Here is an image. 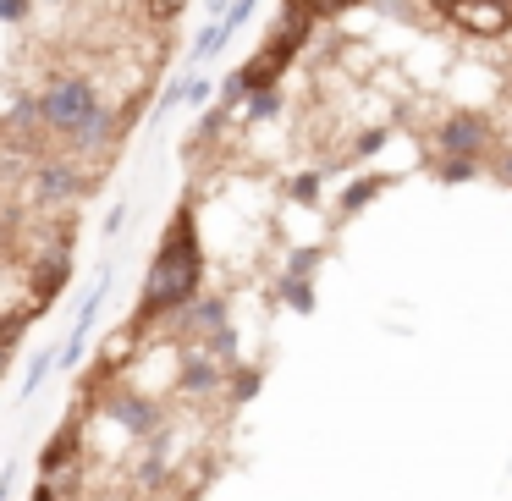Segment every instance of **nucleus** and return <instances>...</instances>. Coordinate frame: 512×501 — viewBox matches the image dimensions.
Here are the masks:
<instances>
[{
    "label": "nucleus",
    "instance_id": "nucleus-15",
    "mask_svg": "<svg viewBox=\"0 0 512 501\" xmlns=\"http://www.w3.org/2000/svg\"><path fill=\"white\" fill-rule=\"evenodd\" d=\"M182 100H188V105H204V100H210V83H204V78H188V83H182Z\"/></svg>",
    "mask_w": 512,
    "mask_h": 501
},
{
    "label": "nucleus",
    "instance_id": "nucleus-12",
    "mask_svg": "<svg viewBox=\"0 0 512 501\" xmlns=\"http://www.w3.org/2000/svg\"><path fill=\"white\" fill-rule=\"evenodd\" d=\"M182 6H188V0H144V12L155 17V23H171V17L182 12Z\"/></svg>",
    "mask_w": 512,
    "mask_h": 501
},
{
    "label": "nucleus",
    "instance_id": "nucleus-18",
    "mask_svg": "<svg viewBox=\"0 0 512 501\" xmlns=\"http://www.w3.org/2000/svg\"><path fill=\"white\" fill-rule=\"evenodd\" d=\"M501 177L512 182V149H507V155H501Z\"/></svg>",
    "mask_w": 512,
    "mask_h": 501
},
{
    "label": "nucleus",
    "instance_id": "nucleus-21",
    "mask_svg": "<svg viewBox=\"0 0 512 501\" xmlns=\"http://www.w3.org/2000/svg\"><path fill=\"white\" fill-rule=\"evenodd\" d=\"M100 501H138V496H100Z\"/></svg>",
    "mask_w": 512,
    "mask_h": 501
},
{
    "label": "nucleus",
    "instance_id": "nucleus-20",
    "mask_svg": "<svg viewBox=\"0 0 512 501\" xmlns=\"http://www.w3.org/2000/svg\"><path fill=\"white\" fill-rule=\"evenodd\" d=\"M34 501H61V496H56V490H50V485H45V490H39V496H34Z\"/></svg>",
    "mask_w": 512,
    "mask_h": 501
},
{
    "label": "nucleus",
    "instance_id": "nucleus-11",
    "mask_svg": "<svg viewBox=\"0 0 512 501\" xmlns=\"http://www.w3.org/2000/svg\"><path fill=\"white\" fill-rule=\"evenodd\" d=\"M50 369H56V353L45 347V353H39L34 364H28V375H23V397H34V391L45 386V375H50Z\"/></svg>",
    "mask_w": 512,
    "mask_h": 501
},
{
    "label": "nucleus",
    "instance_id": "nucleus-8",
    "mask_svg": "<svg viewBox=\"0 0 512 501\" xmlns=\"http://www.w3.org/2000/svg\"><path fill=\"white\" fill-rule=\"evenodd\" d=\"M105 287H111V276H94V287H89V298H83V309H78V320H72V342H67V353H61V364H78L83 358V347H89V325H94V314H100V303H105Z\"/></svg>",
    "mask_w": 512,
    "mask_h": 501
},
{
    "label": "nucleus",
    "instance_id": "nucleus-5",
    "mask_svg": "<svg viewBox=\"0 0 512 501\" xmlns=\"http://www.w3.org/2000/svg\"><path fill=\"white\" fill-rule=\"evenodd\" d=\"M485 144H490V122H485V116H452V122H441V149H446V155L474 160V155H485Z\"/></svg>",
    "mask_w": 512,
    "mask_h": 501
},
{
    "label": "nucleus",
    "instance_id": "nucleus-4",
    "mask_svg": "<svg viewBox=\"0 0 512 501\" xmlns=\"http://www.w3.org/2000/svg\"><path fill=\"white\" fill-rule=\"evenodd\" d=\"M105 419H116L127 435H155L160 430V413L149 397H138L133 386H116L111 397H105Z\"/></svg>",
    "mask_w": 512,
    "mask_h": 501
},
{
    "label": "nucleus",
    "instance_id": "nucleus-6",
    "mask_svg": "<svg viewBox=\"0 0 512 501\" xmlns=\"http://www.w3.org/2000/svg\"><path fill=\"white\" fill-rule=\"evenodd\" d=\"M116 138H122V122H116V111H105V105H100V111H94L89 122L78 127V133L61 138V144L78 149V155H105V149H111Z\"/></svg>",
    "mask_w": 512,
    "mask_h": 501
},
{
    "label": "nucleus",
    "instance_id": "nucleus-14",
    "mask_svg": "<svg viewBox=\"0 0 512 501\" xmlns=\"http://www.w3.org/2000/svg\"><path fill=\"white\" fill-rule=\"evenodd\" d=\"M276 105H281L276 94H270V89H259L254 100H248V116H276Z\"/></svg>",
    "mask_w": 512,
    "mask_h": 501
},
{
    "label": "nucleus",
    "instance_id": "nucleus-16",
    "mask_svg": "<svg viewBox=\"0 0 512 501\" xmlns=\"http://www.w3.org/2000/svg\"><path fill=\"white\" fill-rule=\"evenodd\" d=\"M369 193H380V182H375V177H369V182H358V188H353V193H347V210H358V204H364V199H369Z\"/></svg>",
    "mask_w": 512,
    "mask_h": 501
},
{
    "label": "nucleus",
    "instance_id": "nucleus-1",
    "mask_svg": "<svg viewBox=\"0 0 512 501\" xmlns=\"http://www.w3.org/2000/svg\"><path fill=\"white\" fill-rule=\"evenodd\" d=\"M199 276H204L199 237H193V221L182 215V221L166 232V243H160L155 265H149V281H144V320H155V314H177L188 298H199Z\"/></svg>",
    "mask_w": 512,
    "mask_h": 501
},
{
    "label": "nucleus",
    "instance_id": "nucleus-2",
    "mask_svg": "<svg viewBox=\"0 0 512 501\" xmlns=\"http://www.w3.org/2000/svg\"><path fill=\"white\" fill-rule=\"evenodd\" d=\"M100 89H94L83 72H56V78L39 89V111H45V133H56V138H67V133H78L83 122H89L94 111H100Z\"/></svg>",
    "mask_w": 512,
    "mask_h": 501
},
{
    "label": "nucleus",
    "instance_id": "nucleus-13",
    "mask_svg": "<svg viewBox=\"0 0 512 501\" xmlns=\"http://www.w3.org/2000/svg\"><path fill=\"white\" fill-rule=\"evenodd\" d=\"M287 303H292V309H314V298H309V287H303V276H287Z\"/></svg>",
    "mask_w": 512,
    "mask_h": 501
},
{
    "label": "nucleus",
    "instance_id": "nucleus-10",
    "mask_svg": "<svg viewBox=\"0 0 512 501\" xmlns=\"http://www.w3.org/2000/svg\"><path fill=\"white\" fill-rule=\"evenodd\" d=\"M226 39H232V28H226V23H210V28H204V34H199V39H193V61H210L215 50L226 45Z\"/></svg>",
    "mask_w": 512,
    "mask_h": 501
},
{
    "label": "nucleus",
    "instance_id": "nucleus-17",
    "mask_svg": "<svg viewBox=\"0 0 512 501\" xmlns=\"http://www.w3.org/2000/svg\"><path fill=\"white\" fill-rule=\"evenodd\" d=\"M342 6H353V0H314V12H342Z\"/></svg>",
    "mask_w": 512,
    "mask_h": 501
},
{
    "label": "nucleus",
    "instance_id": "nucleus-3",
    "mask_svg": "<svg viewBox=\"0 0 512 501\" xmlns=\"http://www.w3.org/2000/svg\"><path fill=\"white\" fill-rule=\"evenodd\" d=\"M28 188H34L39 204L61 210V204H72V199H83V193H89V177L78 171V160L45 155V160H34V171H28Z\"/></svg>",
    "mask_w": 512,
    "mask_h": 501
},
{
    "label": "nucleus",
    "instance_id": "nucleus-19",
    "mask_svg": "<svg viewBox=\"0 0 512 501\" xmlns=\"http://www.w3.org/2000/svg\"><path fill=\"white\" fill-rule=\"evenodd\" d=\"M6 490H12V468H6V474H0V501H6Z\"/></svg>",
    "mask_w": 512,
    "mask_h": 501
},
{
    "label": "nucleus",
    "instance_id": "nucleus-7",
    "mask_svg": "<svg viewBox=\"0 0 512 501\" xmlns=\"http://www.w3.org/2000/svg\"><path fill=\"white\" fill-rule=\"evenodd\" d=\"M177 331L182 336H204V342H210L215 331H226V303L221 298H188L177 309Z\"/></svg>",
    "mask_w": 512,
    "mask_h": 501
},
{
    "label": "nucleus",
    "instance_id": "nucleus-9",
    "mask_svg": "<svg viewBox=\"0 0 512 501\" xmlns=\"http://www.w3.org/2000/svg\"><path fill=\"white\" fill-rule=\"evenodd\" d=\"M177 386L188 391V397H210V391L221 386V364H215V358H204V353H182Z\"/></svg>",
    "mask_w": 512,
    "mask_h": 501
}]
</instances>
